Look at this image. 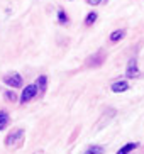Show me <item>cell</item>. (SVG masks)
<instances>
[{"label":"cell","mask_w":144,"mask_h":154,"mask_svg":"<svg viewBox=\"0 0 144 154\" xmlns=\"http://www.w3.org/2000/svg\"><path fill=\"white\" fill-rule=\"evenodd\" d=\"M58 20H59V24H68V15L64 14L63 10L58 12Z\"/></svg>","instance_id":"7c38bea8"},{"label":"cell","mask_w":144,"mask_h":154,"mask_svg":"<svg viewBox=\"0 0 144 154\" xmlns=\"http://www.w3.org/2000/svg\"><path fill=\"white\" fill-rule=\"evenodd\" d=\"M102 2H105V0H86L88 5H99V4H102Z\"/></svg>","instance_id":"5bb4252c"},{"label":"cell","mask_w":144,"mask_h":154,"mask_svg":"<svg viewBox=\"0 0 144 154\" xmlns=\"http://www.w3.org/2000/svg\"><path fill=\"white\" fill-rule=\"evenodd\" d=\"M110 90H112L114 93H121V91H127V90H129V83H127L126 80L115 82L112 86H110Z\"/></svg>","instance_id":"277c9868"},{"label":"cell","mask_w":144,"mask_h":154,"mask_svg":"<svg viewBox=\"0 0 144 154\" xmlns=\"http://www.w3.org/2000/svg\"><path fill=\"white\" fill-rule=\"evenodd\" d=\"M124 36H126V32H124V31H114L112 34H110V41L117 42V41H121Z\"/></svg>","instance_id":"ba28073f"},{"label":"cell","mask_w":144,"mask_h":154,"mask_svg":"<svg viewBox=\"0 0 144 154\" xmlns=\"http://www.w3.org/2000/svg\"><path fill=\"white\" fill-rule=\"evenodd\" d=\"M5 98H9V100H15L17 98V97H15V93H14V91H5Z\"/></svg>","instance_id":"4fadbf2b"},{"label":"cell","mask_w":144,"mask_h":154,"mask_svg":"<svg viewBox=\"0 0 144 154\" xmlns=\"http://www.w3.org/2000/svg\"><path fill=\"white\" fill-rule=\"evenodd\" d=\"M136 147H137V144H134V142H129V144H126L124 147H121V149L117 151V154H129L131 151H134Z\"/></svg>","instance_id":"5b68a950"},{"label":"cell","mask_w":144,"mask_h":154,"mask_svg":"<svg viewBox=\"0 0 144 154\" xmlns=\"http://www.w3.org/2000/svg\"><path fill=\"white\" fill-rule=\"evenodd\" d=\"M4 82L7 86H14V88H17V86H22V76L19 75V73H12L9 76L4 78Z\"/></svg>","instance_id":"7a4b0ae2"},{"label":"cell","mask_w":144,"mask_h":154,"mask_svg":"<svg viewBox=\"0 0 144 154\" xmlns=\"http://www.w3.org/2000/svg\"><path fill=\"white\" fill-rule=\"evenodd\" d=\"M22 134H24V131H22V129H19V131H15L14 134H10V136L7 137V142H5V144H7V146H10L12 142H15V139H17V137H20V136H22Z\"/></svg>","instance_id":"52a82bcc"},{"label":"cell","mask_w":144,"mask_h":154,"mask_svg":"<svg viewBox=\"0 0 144 154\" xmlns=\"http://www.w3.org/2000/svg\"><path fill=\"white\" fill-rule=\"evenodd\" d=\"M126 76H127V78H136V76H139V68H137V59H136V58L129 59V63H127V68H126Z\"/></svg>","instance_id":"6da1fadb"},{"label":"cell","mask_w":144,"mask_h":154,"mask_svg":"<svg viewBox=\"0 0 144 154\" xmlns=\"http://www.w3.org/2000/svg\"><path fill=\"white\" fill-rule=\"evenodd\" d=\"M95 20H97V12H90V14L86 15V19H85V24L86 26H92Z\"/></svg>","instance_id":"8fae6325"},{"label":"cell","mask_w":144,"mask_h":154,"mask_svg":"<svg viewBox=\"0 0 144 154\" xmlns=\"http://www.w3.org/2000/svg\"><path fill=\"white\" fill-rule=\"evenodd\" d=\"M85 154H104V147H100V146H93L90 149H86Z\"/></svg>","instance_id":"30bf717a"},{"label":"cell","mask_w":144,"mask_h":154,"mask_svg":"<svg viewBox=\"0 0 144 154\" xmlns=\"http://www.w3.org/2000/svg\"><path fill=\"white\" fill-rule=\"evenodd\" d=\"M46 83H48V80H46V76H44V75H42V76H39V78H37V82H36L37 90L44 91V90H46Z\"/></svg>","instance_id":"9c48e42d"},{"label":"cell","mask_w":144,"mask_h":154,"mask_svg":"<svg viewBox=\"0 0 144 154\" xmlns=\"http://www.w3.org/2000/svg\"><path fill=\"white\" fill-rule=\"evenodd\" d=\"M36 95H37V86L36 85H29V86H26V88H24L22 97H20V102H22V103H26V102H29L31 98H34Z\"/></svg>","instance_id":"3957f363"},{"label":"cell","mask_w":144,"mask_h":154,"mask_svg":"<svg viewBox=\"0 0 144 154\" xmlns=\"http://www.w3.org/2000/svg\"><path fill=\"white\" fill-rule=\"evenodd\" d=\"M7 124H9V113L7 112H0V131H4L5 127H7Z\"/></svg>","instance_id":"8992f818"}]
</instances>
